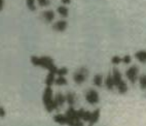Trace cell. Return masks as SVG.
I'll return each instance as SVG.
<instances>
[{
	"mask_svg": "<svg viewBox=\"0 0 146 126\" xmlns=\"http://www.w3.org/2000/svg\"><path fill=\"white\" fill-rule=\"evenodd\" d=\"M55 72H52V71H50L48 72V74H47V76H46V79H45V85L46 86H50V87H52V84H55Z\"/></svg>",
	"mask_w": 146,
	"mask_h": 126,
	"instance_id": "obj_13",
	"label": "cell"
},
{
	"mask_svg": "<svg viewBox=\"0 0 146 126\" xmlns=\"http://www.w3.org/2000/svg\"><path fill=\"white\" fill-rule=\"evenodd\" d=\"M135 57L141 63H146V51H139L135 54Z\"/></svg>",
	"mask_w": 146,
	"mask_h": 126,
	"instance_id": "obj_15",
	"label": "cell"
},
{
	"mask_svg": "<svg viewBox=\"0 0 146 126\" xmlns=\"http://www.w3.org/2000/svg\"><path fill=\"white\" fill-rule=\"evenodd\" d=\"M38 4L42 7H45V6H48L50 5V0H36Z\"/></svg>",
	"mask_w": 146,
	"mask_h": 126,
	"instance_id": "obj_24",
	"label": "cell"
},
{
	"mask_svg": "<svg viewBox=\"0 0 146 126\" xmlns=\"http://www.w3.org/2000/svg\"><path fill=\"white\" fill-rule=\"evenodd\" d=\"M3 6H4V0H0V11H2Z\"/></svg>",
	"mask_w": 146,
	"mask_h": 126,
	"instance_id": "obj_28",
	"label": "cell"
},
{
	"mask_svg": "<svg viewBox=\"0 0 146 126\" xmlns=\"http://www.w3.org/2000/svg\"><path fill=\"white\" fill-rule=\"evenodd\" d=\"M65 98H66V101H67L68 105H70V107L74 105V103H75V95L73 94L72 92H68L67 94H66Z\"/></svg>",
	"mask_w": 146,
	"mask_h": 126,
	"instance_id": "obj_16",
	"label": "cell"
},
{
	"mask_svg": "<svg viewBox=\"0 0 146 126\" xmlns=\"http://www.w3.org/2000/svg\"><path fill=\"white\" fill-rule=\"evenodd\" d=\"M66 118H67V125H78L81 126L82 125V122H81V119L78 117L77 115V112H76L73 107H70L66 111Z\"/></svg>",
	"mask_w": 146,
	"mask_h": 126,
	"instance_id": "obj_4",
	"label": "cell"
},
{
	"mask_svg": "<svg viewBox=\"0 0 146 126\" xmlns=\"http://www.w3.org/2000/svg\"><path fill=\"white\" fill-rule=\"evenodd\" d=\"M42 103L44 105L45 110L48 113H52L54 110H58L55 100L52 99V89L50 86H46V88L43 91V94H42Z\"/></svg>",
	"mask_w": 146,
	"mask_h": 126,
	"instance_id": "obj_2",
	"label": "cell"
},
{
	"mask_svg": "<svg viewBox=\"0 0 146 126\" xmlns=\"http://www.w3.org/2000/svg\"><path fill=\"white\" fill-rule=\"evenodd\" d=\"M42 19H43L46 23H50V22H52V20L55 19V13L52 11H44V13H42Z\"/></svg>",
	"mask_w": 146,
	"mask_h": 126,
	"instance_id": "obj_11",
	"label": "cell"
},
{
	"mask_svg": "<svg viewBox=\"0 0 146 126\" xmlns=\"http://www.w3.org/2000/svg\"><path fill=\"white\" fill-rule=\"evenodd\" d=\"M76 112H77V115H78V117L81 119V120L88 121V122H89L90 117H91V112H89V111H84V109H80V110L76 111Z\"/></svg>",
	"mask_w": 146,
	"mask_h": 126,
	"instance_id": "obj_10",
	"label": "cell"
},
{
	"mask_svg": "<svg viewBox=\"0 0 146 126\" xmlns=\"http://www.w3.org/2000/svg\"><path fill=\"white\" fill-rule=\"evenodd\" d=\"M64 4H70V2H71V0H61Z\"/></svg>",
	"mask_w": 146,
	"mask_h": 126,
	"instance_id": "obj_29",
	"label": "cell"
},
{
	"mask_svg": "<svg viewBox=\"0 0 146 126\" xmlns=\"http://www.w3.org/2000/svg\"><path fill=\"white\" fill-rule=\"evenodd\" d=\"M93 83H94L95 86L101 87L102 83H103V76H102V74H96L94 76V79H93Z\"/></svg>",
	"mask_w": 146,
	"mask_h": 126,
	"instance_id": "obj_18",
	"label": "cell"
},
{
	"mask_svg": "<svg viewBox=\"0 0 146 126\" xmlns=\"http://www.w3.org/2000/svg\"><path fill=\"white\" fill-rule=\"evenodd\" d=\"M88 74H89V71H88V69L84 68V67H82V68H80L78 71H76L75 74H74V76H73V80H74V82H75L76 84H82L84 81H86V79L88 78Z\"/></svg>",
	"mask_w": 146,
	"mask_h": 126,
	"instance_id": "obj_5",
	"label": "cell"
},
{
	"mask_svg": "<svg viewBox=\"0 0 146 126\" xmlns=\"http://www.w3.org/2000/svg\"><path fill=\"white\" fill-rule=\"evenodd\" d=\"M55 103H56V105H57V108L59 109L60 107H63L64 103H66V98L65 96L62 94V93H58L57 96L55 97Z\"/></svg>",
	"mask_w": 146,
	"mask_h": 126,
	"instance_id": "obj_12",
	"label": "cell"
},
{
	"mask_svg": "<svg viewBox=\"0 0 146 126\" xmlns=\"http://www.w3.org/2000/svg\"><path fill=\"white\" fill-rule=\"evenodd\" d=\"M55 84L58 85V86H63V85L67 84V80L62 76H59L58 79H55Z\"/></svg>",
	"mask_w": 146,
	"mask_h": 126,
	"instance_id": "obj_21",
	"label": "cell"
},
{
	"mask_svg": "<svg viewBox=\"0 0 146 126\" xmlns=\"http://www.w3.org/2000/svg\"><path fill=\"white\" fill-rule=\"evenodd\" d=\"M121 62H123L125 64H129V63L131 62V57L129 55H127V56H125V57L121 59Z\"/></svg>",
	"mask_w": 146,
	"mask_h": 126,
	"instance_id": "obj_26",
	"label": "cell"
},
{
	"mask_svg": "<svg viewBox=\"0 0 146 126\" xmlns=\"http://www.w3.org/2000/svg\"><path fill=\"white\" fill-rule=\"evenodd\" d=\"M111 62H112V64H119L121 62V58L118 57V56H113L112 59H111Z\"/></svg>",
	"mask_w": 146,
	"mask_h": 126,
	"instance_id": "obj_25",
	"label": "cell"
},
{
	"mask_svg": "<svg viewBox=\"0 0 146 126\" xmlns=\"http://www.w3.org/2000/svg\"><path fill=\"white\" fill-rule=\"evenodd\" d=\"M54 120H55V122L58 124H67V118H66L65 115L58 114V115L54 116Z\"/></svg>",
	"mask_w": 146,
	"mask_h": 126,
	"instance_id": "obj_14",
	"label": "cell"
},
{
	"mask_svg": "<svg viewBox=\"0 0 146 126\" xmlns=\"http://www.w3.org/2000/svg\"><path fill=\"white\" fill-rule=\"evenodd\" d=\"M67 72H68V70H67V68H66V67H62V68H58L57 69V74H59V76H66V74H67Z\"/></svg>",
	"mask_w": 146,
	"mask_h": 126,
	"instance_id": "obj_23",
	"label": "cell"
},
{
	"mask_svg": "<svg viewBox=\"0 0 146 126\" xmlns=\"http://www.w3.org/2000/svg\"><path fill=\"white\" fill-rule=\"evenodd\" d=\"M26 5L27 7L31 11H36V4H35V0H26Z\"/></svg>",
	"mask_w": 146,
	"mask_h": 126,
	"instance_id": "obj_20",
	"label": "cell"
},
{
	"mask_svg": "<svg viewBox=\"0 0 146 126\" xmlns=\"http://www.w3.org/2000/svg\"><path fill=\"white\" fill-rule=\"evenodd\" d=\"M86 99L91 105H96V103H99V94L95 90H90V91L86 92Z\"/></svg>",
	"mask_w": 146,
	"mask_h": 126,
	"instance_id": "obj_6",
	"label": "cell"
},
{
	"mask_svg": "<svg viewBox=\"0 0 146 126\" xmlns=\"http://www.w3.org/2000/svg\"><path fill=\"white\" fill-rule=\"evenodd\" d=\"M138 71H139V69L137 66H132V67H130V68L127 70V72H125V76H127V78L130 80L132 84H134V83L137 81V78H138Z\"/></svg>",
	"mask_w": 146,
	"mask_h": 126,
	"instance_id": "obj_7",
	"label": "cell"
},
{
	"mask_svg": "<svg viewBox=\"0 0 146 126\" xmlns=\"http://www.w3.org/2000/svg\"><path fill=\"white\" fill-rule=\"evenodd\" d=\"M100 118V110L99 109H97V110H95L93 113H91V117H90V125H94V124H96L97 122H98V120H99Z\"/></svg>",
	"mask_w": 146,
	"mask_h": 126,
	"instance_id": "obj_9",
	"label": "cell"
},
{
	"mask_svg": "<svg viewBox=\"0 0 146 126\" xmlns=\"http://www.w3.org/2000/svg\"><path fill=\"white\" fill-rule=\"evenodd\" d=\"M58 13H59V15L60 16H62L63 18H66V17H68V8L66 7V6H59L58 7Z\"/></svg>",
	"mask_w": 146,
	"mask_h": 126,
	"instance_id": "obj_19",
	"label": "cell"
},
{
	"mask_svg": "<svg viewBox=\"0 0 146 126\" xmlns=\"http://www.w3.org/2000/svg\"><path fill=\"white\" fill-rule=\"evenodd\" d=\"M112 78H113V83H114V87H116L120 94H123L128 91V86L125 84V82L121 78V74L118 71V69L114 68L112 72Z\"/></svg>",
	"mask_w": 146,
	"mask_h": 126,
	"instance_id": "obj_3",
	"label": "cell"
},
{
	"mask_svg": "<svg viewBox=\"0 0 146 126\" xmlns=\"http://www.w3.org/2000/svg\"><path fill=\"white\" fill-rule=\"evenodd\" d=\"M31 63L34 66H40L42 68L47 69L48 71H52L57 74V66L52 58L48 56H42V57H37V56H32Z\"/></svg>",
	"mask_w": 146,
	"mask_h": 126,
	"instance_id": "obj_1",
	"label": "cell"
},
{
	"mask_svg": "<svg viewBox=\"0 0 146 126\" xmlns=\"http://www.w3.org/2000/svg\"><path fill=\"white\" fill-rule=\"evenodd\" d=\"M139 82H140V87L141 89L144 90L146 89V74H142L139 79Z\"/></svg>",
	"mask_w": 146,
	"mask_h": 126,
	"instance_id": "obj_22",
	"label": "cell"
},
{
	"mask_svg": "<svg viewBox=\"0 0 146 126\" xmlns=\"http://www.w3.org/2000/svg\"><path fill=\"white\" fill-rule=\"evenodd\" d=\"M6 114L5 110H4V108L3 107H0V117H4Z\"/></svg>",
	"mask_w": 146,
	"mask_h": 126,
	"instance_id": "obj_27",
	"label": "cell"
},
{
	"mask_svg": "<svg viewBox=\"0 0 146 126\" xmlns=\"http://www.w3.org/2000/svg\"><path fill=\"white\" fill-rule=\"evenodd\" d=\"M67 28V22L66 21H58L52 25V29L58 32H62Z\"/></svg>",
	"mask_w": 146,
	"mask_h": 126,
	"instance_id": "obj_8",
	"label": "cell"
},
{
	"mask_svg": "<svg viewBox=\"0 0 146 126\" xmlns=\"http://www.w3.org/2000/svg\"><path fill=\"white\" fill-rule=\"evenodd\" d=\"M105 85H106L108 90H113V88H114V83H113L112 74H109L107 76V79H106V81H105Z\"/></svg>",
	"mask_w": 146,
	"mask_h": 126,
	"instance_id": "obj_17",
	"label": "cell"
}]
</instances>
